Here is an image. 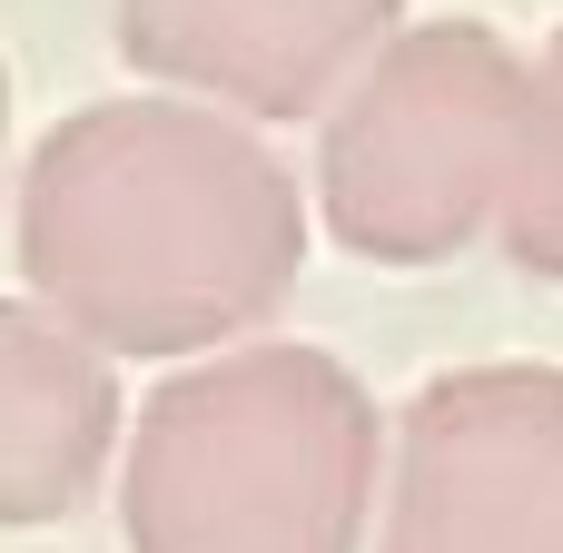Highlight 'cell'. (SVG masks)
I'll list each match as a JSON object with an SVG mask.
<instances>
[{"label":"cell","instance_id":"1","mask_svg":"<svg viewBox=\"0 0 563 553\" xmlns=\"http://www.w3.org/2000/svg\"><path fill=\"white\" fill-rule=\"evenodd\" d=\"M20 277L99 356H218L307 257L297 178L198 99H89L20 168Z\"/></svg>","mask_w":563,"mask_h":553},{"label":"cell","instance_id":"2","mask_svg":"<svg viewBox=\"0 0 563 553\" xmlns=\"http://www.w3.org/2000/svg\"><path fill=\"white\" fill-rule=\"evenodd\" d=\"M386 425L327 346H218L178 366L119 465L129 553H366Z\"/></svg>","mask_w":563,"mask_h":553},{"label":"cell","instance_id":"3","mask_svg":"<svg viewBox=\"0 0 563 553\" xmlns=\"http://www.w3.org/2000/svg\"><path fill=\"white\" fill-rule=\"evenodd\" d=\"M525 129V59L485 20H416L396 30L356 89L327 109L317 208L336 247L376 267H445L465 257L515 178Z\"/></svg>","mask_w":563,"mask_h":553},{"label":"cell","instance_id":"4","mask_svg":"<svg viewBox=\"0 0 563 553\" xmlns=\"http://www.w3.org/2000/svg\"><path fill=\"white\" fill-rule=\"evenodd\" d=\"M376 553H563V366L435 376L396 425Z\"/></svg>","mask_w":563,"mask_h":553},{"label":"cell","instance_id":"5","mask_svg":"<svg viewBox=\"0 0 563 553\" xmlns=\"http://www.w3.org/2000/svg\"><path fill=\"white\" fill-rule=\"evenodd\" d=\"M406 30V0H119V59L218 119H317Z\"/></svg>","mask_w":563,"mask_h":553},{"label":"cell","instance_id":"6","mask_svg":"<svg viewBox=\"0 0 563 553\" xmlns=\"http://www.w3.org/2000/svg\"><path fill=\"white\" fill-rule=\"evenodd\" d=\"M119 455V366L49 307L0 297V524H59Z\"/></svg>","mask_w":563,"mask_h":553},{"label":"cell","instance_id":"7","mask_svg":"<svg viewBox=\"0 0 563 553\" xmlns=\"http://www.w3.org/2000/svg\"><path fill=\"white\" fill-rule=\"evenodd\" d=\"M495 237L515 267L563 277V30L544 40V59H525V129H515V178H505Z\"/></svg>","mask_w":563,"mask_h":553},{"label":"cell","instance_id":"8","mask_svg":"<svg viewBox=\"0 0 563 553\" xmlns=\"http://www.w3.org/2000/svg\"><path fill=\"white\" fill-rule=\"evenodd\" d=\"M0 129H10V69H0Z\"/></svg>","mask_w":563,"mask_h":553}]
</instances>
